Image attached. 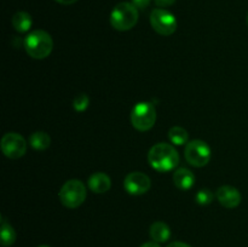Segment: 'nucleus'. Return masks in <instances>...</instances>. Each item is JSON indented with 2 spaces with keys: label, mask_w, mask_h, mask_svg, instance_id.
Listing matches in <instances>:
<instances>
[{
  "label": "nucleus",
  "mask_w": 248,
  "mask_h": 247,
  "mask_svg": "<svg viewBox=\"0 0 248 247\" xmlns=\"http://www.w3.org/2000/svg\"><path fill=\"white\" fill-rule=\"evenodd\" d=\"M148 161L156 171L167 172L177 167L179 164V155L173 145L157 143L150 148L148 153Z\"/></svg>",
  "instance_id": "nucleus-1"
},
{
  "label": "nucleus",
  "mask_w": 248,
  "mask_h": 247,
  "mask_svg": "<svg viewBox=\"0 0 248 247\" xmlns=\"http://www.w3.org/2000/svg\"><path fill=\"white\" fill-rule=\"evenodd\" d=\"M24 47L27 53L35 60H44L52 52L53 40L45 31H34L24 39Z\"/></svg>",
  "instance_id": "nucleus-2"
},
{
  "label": "nucleus",
  "mask_w": 248,
  "mask_h": 247,
  "mask_svg": "<svg viewBox=\"0 0 248 247\" xmlns=\"http://www.w3.org/2000/svg\"><path fill=\"white\" fill-rule=\"evenodd\" d=\"M138 22V9L132 2H120L110 14V24L114 29L126 31L132 29Z\"/></svg>",
  "instance_id": "nucleus-3"
},
{
  "label": "nucleus",
  "mask_w": 248,
  "mask_h": 247,
  "mask_svg": "<svg viewBox=\"0 0 248 247\" xmlns=\"http://www.w3.org/2000/svg\"><path fill=\"white\" fill-rule=\"evenodd\" d=\"M86 186L79 179L67 181L60 191V200L67 208H77L86 200Z\"/></svg>",
  "instance_id": "nucleus-4"
},
{
  "label": "nucleus",
  "mask_w": 248,
  "mask_h": 247,
  "mask_svg": "<svg viewBox=\"0 0 248 247\" xmlns=\"http://www.w3.org/2000/svg\"><path fill=\"white\" fill-rule=\"evenodd\" d=\"M156 121V109L150 102H140L131 111V123L136 130L149 131Z\"/></svg>",
  "instance_id": "nucleus-5"
},
{
  "label": "nucleus",
  "mask_w": 248,
  "mask_h": 247,
  "mask_svg": "<svg viewBox=\"0 0 248 247\" xmlns=\"http://www.w3.org/2000/svg\"><path fill=\"white\" fill-rule=\"evenodd\" d=\"M186 160L194 167H203L211 160V148L201 139H194L186 144Z\"/></svg>",
  "instance_id": "nucleus-6"
},
{
  "label": "nucleus",
  "mask_w": 248,
  "mask_h": 247,
  "mask_svg": "<svg viewBox=\"0 0 248 247\" xmlns=\"http://www.w3.org/2000/svg\"><path fill=\"white\" fill-rule=\"evenodd\" d=\"M150 23L153 29L160 35L169 36L177 29V19L170 11L164 9H155L150 15Z\"/></svg>",
  "instance_id": "nucleus-7"
},
{
  "label": "nucleus",
  "mask_w": 248,
  "mask_h": 247,
  "mask_svg": "<svg viewBox=\"0 0 248 247\" xmlns=\"http://www.w3.org/2000/svg\"><path fill=\"white\" fill-rule=\"evenodd\" d=\"M1 150L9 159H18L27 152V142L19 133L9 132L1 139Z\"/></svg>",
  "instance_id": "nucleus-8"
},
{
  "label": "nucleus",
  "mask_w": 248,
  "mask_h": 247,
  "mask_svg": "<svg viewBox=\"0 0 248 247\" xmlns=\"http://www.w3.org/2000/svg\"><path fill=\"white\" fill-rule=\"evenodd\" d=\"M152 186L150 178L142 172H131L124 181V188L131 195H143Z\"/></svg>",
  "instance_id": "nucleus-9"
},
{
  "label": "nucleus",
  "mask_w": 248,
  "mask_h": 247,
  "mask_svg": "<svg viewBox=\"0 0 248 247\" xmlns=\"http://www.w3.org/2000/svg\"><path fill=\"white\" fill-rule=\"evenodd\" d=\"M218 201L225 208H235L241 203V194L235 186L223 185L216 193Z\"/></svg>",
  "instance_id": "nucleus-10"
},
{
  "label": "nucleus",
  "mask_w": 248,
  "mask_h": 247,
  "mask_svg": "<svg viewBox=\"0 0 248 247\" xmlns=\"http://www.w3.org/2000/svg\"><path fill=\"white\" fill-rule=\"evenodd\" d=\"M111 181L108 174L96 172L89 178V188L96 194H104L110 189Z\"/></svg>",
  "instance_id": "nucleus-11"
},
{
  "label": "nucleus",
  "mask_w": 248,
  "mask_h": 247,
  "mask_svg": "<svg viewBox=\"0 0 248 247\" xmlns=\"http://www.w3.org/2000/svg\"><path fill=\"white\" fill-rule=\"evenodd\" d=\"M173 183L181 190H189L195 183V176L190 170L181 167L174 171Z\"/></svg>",
  "instance_id": "nucleus-12"
},
{
  "label": "nucleus",
  "mask_w": 248,
  "mask_h": 247,
  "mask_svg": "<svg viewBox=\"0 0 248 247\" xmlns=\"http://www.w3.org/2000/svg\"><path fill=\"white\" fill-rule=\"evenodd\" d=\"M149 234L153 241L157 242V244H162V242H166L171 237V229H170L166 223L155 222L150 227Z\"/></svg>",
  "instance_id": "nucleus-13"
},
{
  "label": "nucleus",
  "mask_w": 248,
  "mask_h": 247,
  "mask_svg": "<svg viewBox=\"0 0 248 247\" xmlns=\"http://www.w3.org/2000/svg\"><path fill=\"white\" fill-rule=\"evenodd\" d=\"M31 23H33L31 16L28 12L18 11L12 17V26L19 33H26V31H28L31 28Z\"/></svg>",
  "instance_id": "nucleus-14"
},
{
  "label": "nucleus",
  "mask_w": 248,
  "mask_h": 247,
  "mask_svg": "<svg viewBox=\"0 0 248 247\" xmlns=\"http://www.w3.org/2000/svg\"><path fill=\"white\" fill-rule=\"evenodd\" d=\"M29 144L35 150H45L50 147L51 138L44 131H36L29 137Z\"/></svg>",
  "instance_id": "nucleus-15"
},
{
  "label": "nucleus",
  "mask_w": 248,
  "mask_h": 247,
  "mask_svg": "<svg viewBox=\"0 0 248 247\" xmlns=\"http://www.w3.org/2000/svg\"><path fill=\"white\" fill-rule=\"evenodd\" d=\"M1 245L4 247H10L16 241V232L10 223L5 220L1 216Z\"/></svg>",
  "instance_id": "nucleus-16"
},
{
  "label": "nucleus",
  "mask_w": 248,
  "mask_h": 247,
  "mask_svg": "<svg viewBox=\"0 0 248 247\" xmlns=\"http://www.w3.org/2000/svg\"><path fill=\"white\" fill-rule=\"evenodd\" d=\"M169 138L174 145H183L188 143L189 135L181 126H173L169 131Z\"/></svg>",
  "instance_id": "nucleus-17"
},
{
  "label": "nucleus",
  "mask_w": 248,
  "mask_h": 247,
  "mask_svg": "<svg viewBox=\"0 0 248 247\" xmlns=\"http://www.w3.org/2000/svg\"><path fill=\"white\" fill-rule=\"evenodd\" d=\"M90 98L86 93H79L75 96L74 101H73V107L77 111H85L89 108Z\"/></svg>",
  "instance_id": "nucleus-18"
},
{
  "label": "nucleus",
  "mask_w": 248,
  "mask_h": 247,
  "mask_svg": "<svg viewBox=\"0 0 248 247\" xmlns=\"http://www.w3.org/2000/svg\"><path fill=\"white\" fill-rule=\"evenodd\" d=\"M213 198H215V195H213L212 191L207 188H203L199 190L198 194H196V202L202 206L210 205L213 201Z\"/></svg>",
  "instance_id": "nucleus-19"
},
{
  "label": "nucleus",
  "mask_w": 248,
  "mask_h": 247,
  "mask_svg": "<svg viewBox=\"0 0 248 247\" xmlns=\"http://www.w3.org/2000/svg\"><path fill=\"white\" fill-rule=\"evenodd\" d=\"M150 1H152V0H132V4L135 5L137 9L144 10L149 6Z\"/></svg>",
  "instance_id": "nucleus-20"
},
{
  "label": "nucleus",
  "mask_w": 248,
  "mask_h": 247,
  "mask_svg": "<svg viewBox=\"0 0 248 247\" xmlns=\"http://www.w3.org/2000/svg\"><path fill=\"white\" fill-rule=\"evenodd\" d=\"M176 2V0H155V4L156 6L159 7H167V6H171Z\"/></svg>",
  "instance_id": "nucleus-21"
},
{
  "label": "nucleus",
  "mask_w": 248,
  "mask_h": 247,
  "mask_svg": "<svg viewBox=\"0 0 248 247\" xmlns=\"http://www.w3.org/2000/svg\"><path fill=\"white\" fill-rule=\"evenodd\" d=\"M167 247H191V246H190V245L186 244V242L174 241V242H171L170 245H167Z\"/></svg>",
  "instance_id": "nucleus-22"
},
{
  "label": "nucleus",
  "mask_w": 248,
  "mask_h": 247,
  "mask_svg": "<svg viewBox=\"0 0 248 247\" xmlns=\"http://www.w3.org/2000/svg\"><path fill=\"white\" fill-rule=\"evenodd\" d=\"M140 247H161V246H160L157 242L150 241V242H145V244H143Z\"/></svg>",
  "instance_id": "nucleus-23"
},
{
  "label": "nucleus",
  "mask_w": 248,
  "mask_h": 247,
  "mask_svg": "<svg viewBox=\"0 0 248 247\" xmlns=\"http://www.w3.org/2000/svg\"><path fill=\"white\" fill-rule=\"evenodd\" d=\"M57 2H60V4H63V5H72L74 4V2H77L78 0H56Z\"/></svg>",
  "instance_id": "nucleus-24"
},
{
  "label": "nucleus",
  "mask_w": 248,
  "mask_h": 247,
  "mask_svg": "<svg viewBox=\"0 0 248 247\" xmlns=\"http://www.w3.org/2000/svg\"><path fill=\"white\" fill-rule=\"evenodd\" d=\"M39 247H50V246H47V245H41V246H39Z\"/></svg>",
  "instance_id": "nucleus-25"
},
{
  "label": "nucleus",
  "mask_w": 248,
  "mask_h": 247,
  "mask_svg": "<svg viewBox=\"0 0 248 247\" xmlns=\"http://www.w3.org/2000/svg\"><path fill=\"white\" fill-rule=\"evenodd\" d=\"M247 23H248V16H247Z\"/></svg>",
  "instance_id": "nucleus-26"
}]
</instances>
